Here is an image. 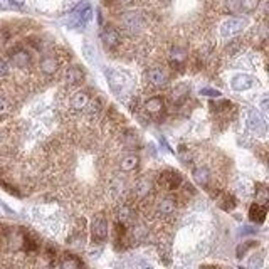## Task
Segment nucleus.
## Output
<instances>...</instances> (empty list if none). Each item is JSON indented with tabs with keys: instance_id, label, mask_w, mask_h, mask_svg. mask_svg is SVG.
Masks as SVG:
<instances>
[{
	"instance_id": "nucleus-1",
	"label": "nucleus",
	"mask_w": 269,
	"mask_h": 269,
	"mask_svg": "<svg viewBox=\"0 0 269 269\" xmlns=\"http://www.w3.org/2000/svg\"><path fill=\"white\" fill-rule=\"evenodd\" d=\"M182 184H184L182 175L175 170H165L158 175V185L164 190H166V192H174V190L180 188Z\"/></svg>"
},
{
	"instance_id": "nucleus-2",
	"label": "nucleus",
	"mask_w": 269,
	"mask_h": 269,
	"mask_svg": "<svg viewBox=\"0 0 269 269\" xmlns=\"http://www.w3.org/2000/svg\"><path fill=\"white\" fill-rule=\"evenodd\" d=\"M110 234V227H108V220L104 217H96L94 222L91 226V239L92 242L96 244H103L106 239H108Z\"/></svg>"
},
{
	"instance_id": "nucleus-3",
	"label": "nucleus",
	"mask_w": 269,
	"mask_h": 269,
	"mask_svg": "<svg viewBox=\"0 0 269 269\" xmlns=\"http://www.w3.org/2000/svg\"><path fill=\"white\" fill-rule=\"evenodd\" d=\"M8 58H10V62L14 64V66L20 68V69L29 68L30 62H32L30 52L24 48H14L10 52H8Z\"/></svg>"
},
{
	"instance_id": "nucleus-4",
	"label": "nucleus",
	"mask_w": 269,
	"mask_h": 269,
	"mask_svg": "<svg viewBox=\"0 0 269 269\" xmlns=\"http://www.w3.org/2000/svg\"><path fill=\"white\" fill-rule=\"evenodd\" d=\"M122 24L128 32H140L143 29V18L136 12H126L122 16Z\"/></svg>"
},
{
	"instance_id": "nucleus-5",
	"label": "nucleus",
	"mask_w": 269,
	"mask_h": 269,
	"mask_svg": "<svg viewBox=\"0 0 269 269\" xmlns=\"http://www.w3.org/2000/svg\"><path fill=\"white\" fill-rule=\"evenodd\" d=\"M146 80L153 88H165L168 84V74L162 68H152L146 72Z\"/></svg>"
},
{
	"instance_id": "nucleus-6",
	"label": "nucleus",
	"mask_w": 269,
	"mask_h": 269,
	"mask_svg": "<svg viewBox=\"0 0 269 269\" xmlns=\"http://www.w3.org/2000/svg\"><path fill=\"white\" fill-rule=\"evenodd\" d=\"M101 40H103L104 48L106 49H116L120 44H122V34L118 32V29L114 27H106L101 34Z\"/></svg>"
},
{
	"instance_id": "nucleus-7",
	"label": "nucleus",
	"mask_w": 269,
	"mask_h": 269,
	"mask_svg": "<svg viewBox=\"0 0 269 269\" xmlns=\"http://www.w3.org/2000/svg\"><path fill=\"white\" fill-rule=\"evenodd\" d=\"M153 187H155V182H153V178L148 177V175H145V177L138 178V182L134 184L133 194L136 196V198H145V197L150 196V192L153 190Z\"/></svg>"
},
{
	"instance_id": "nucleus-8",
	"label": "nucleus",
	"mask_w": 269,
	"mask_h": 269,
	"mask_svg": "<svg viewBox=\"0 0 269 269\" xmlns=\"http://www.w3.org/2000/svg\"><path fill=\"white\" fill-rule=\"evenodd\" d=\"M175 207H177V204H175L174 197H162L155 204V212L158 217H170L175 212Z\"/></svg>"
},
{
	"instance_id": "nucleus-9",
	"label": "nucleus",
	"mask_w": 269,
	"mask_h": 269,
	"mask_svg": "<svg viewBox=\"0 0 269 269\" xmlns=\"http://www.w3.org/2000/svg\"><path fill=\"white\" fill-rule=\"evenodd\" d=\"M143 110H145L148 114H153V116H156V114L164 113L165 100L162 98V96H152V98H148L145 103H143Z\"/></svg>"
},
{
	"instance_id": "nucleus-10",
	"label": "nucleus",
	"mask_w": 269,
	"mask_h": 269,
	"mask_svg": "<svg viewBox=\"0 0 269 269\" xmlns=\"http://www.w3.org/2000/svg\"><path fill=\"white\" fill-rule=\"evenodd\" d=\"M39 68H40V71H42L44 74L50 76V74H54L56 71H58L59 59L56 58V56H52V54H46V56H42V59H40Z\"/></svg>"
},
{
	"instance_id": "nucleus-11",
	"label": "nucleus",
	"mask_w": 269,
	"mask_h": 269,
	"mask_svg": "<svg viewBox=\"0 0 269 269\" xmlns=\"http://www.w3.org/2000/svg\"><path fill=\"white\" fill-rule=\"evenodd\" d=\"M187 50H185L184 48H180V46H175L174 49L170 50V64L174 68H184L185 62H187Z\"/></svg>"
},
{
	"instance_id": "nucleus-12",
	"label": "nucleus",
	"mask_w": 269,
	"mask_h": 269,
	"mask_svg": "<svg viewBox=\"0 0 269 269\" xmlns=\"http://www.w3.org/2000/svg\"><path fill=\"white\" fill-rule=\"evenodd\" d=\"M90 100H91V96H90V92H88V91H78V92H74V94H72L71 106L76 111H84L88 103H90Z\"/></svg>"
},
{
	"instance_id": "nucleus-13",
	"label": "nucleus",
	"mask_w": 269,
	"mask_h": 269,
	"mask_svg": "<svg viewBox=\"0 0 269 269\" xmlns=\"http://www.w3.org/2000/svg\"><path fill=\"white\" fill-rule=\"evenodd\" d=\"M192 175H194V180H196L200 187L208 188L210 180H212V175H210V172H208V168H206V166H198V168L192 172Z\"/></svg>"
},
{
	"instance_id": "nucleus-14",
	"label": "nucleus",
	"mask_w": 269,
	"mask_h": 269,
	"mask_svg": "<svg viewBox=\"0 0 269 269\" xmlns=\"http://www.w3.org/2000/svg\"><path fill=\"white\" fill-rule=\"evenodd\" d=\"M266 206H262V204H252L251 208H249V219L252 222H256V224H262L264 220H266Z\"/></svg>"
},
{
	"instance_id": "nucleus-15",
	"label": "nucleus",
	"mask_w": 269,
	"mask_h": 269,
	"mask_svg": "<svg viewBox=\"0 0 269 269\" xmlns=\"http://www.w3.org/2000/svg\"><path fill=\"white\" fill-rule=\"evenodd\" d=\"M244 29V20L242 18H229L227 22H224L222 26V34L224 36H232V34H238Z\"/></svg>"
},
{
	"instance_id": "nucleus-16",
	"label": "nucleus",
	"mask_w": 269,
	"mask_h": 269,
	"mask_svg": "<svg viewBox=\"0 0 269 269\" xmlns=\"http://www.w3.org/2000/svg\"><path fill=\"white\" fill-rule=\"evenodd\" d=\"M140 166V156L134 155V153H128L126 156H123L120 162V168L123 172H134Z\"/></svg>"
},
{
	"instance_id": "nucleus-17",
	"label": "nucleus",
	"mask_w": 269,
	"mask_h": 269,
	"mask_svg": "<svg viewBox=\"0 0 269 269\" xmlns=\"http://www.w3.org/2000/svg\"><path fill=\"white\" fill-rule=\"evenodd\" d=\"M188 92H190V90L187 84H177L174 88V91H172V101H174L177 106L184 104L188 98Z\"/></svg>"
},
{
	"instance_id": "nucleus-18",
	"label": "nucleus",
	"mask_w": 269,
	"mask_h": 269,
	"mask_svg": "<svg viewBox=\"0 0 269 269\" xmlns=\"http://www.w3.org/2000/svg\"><path fill=\"white\" fill-rule=\"evenodd\" d=\"M84 80V71L80 66H71L66 71V81L69 84H80Z\"/></svg>"
},
{
	"instance_id": "nucleus-19",
	"label": "nucleus",
	"mask_w": 269,
	"mask_h": 269,
	"mask_svg": "<svg viewBox=\"0 0 269 269\" xmlns=\"http://www.w3.org/2000/svg\"><path fill=\"white\" fill-rule=\"evenodd\" d=\"M22 249L26 252H37L39 251V242L29 232H22Z\"/></svg>"
},
{
	"instance_id": "nucleus-20",
	"label": "nucleus",
	"mask_w": 269,
	"mask_h": 269,
	"mask_svg": "<svg viewBox=\"0 0 269 269\" xmlns=\"http://www.w3.org/2000/svg\"><path fill=\"white\" fill-rule=\"evenodd\" d=\"M59 266L64 268V269H74V268H81L82 266V261H81V259H78L76 256H74V254L66 252L64 256H61Z\"/></svg>"
},
{
	"instance_id": "nucleus-21",
	"label": "nucleus",
	"mask_w": 269,
	"mask_h": 269,
	"mask_svg": "<svg viewBox=\"0 0 269 269\" xmlns=\"http://www.w3.org/2000/svg\"><path fill=\"white\" fill-rule=\"evenodd\" d=\"M232 86H234V90H238V91L249 90V88L252 86V78L246 76V74H242V76H236L232 81Z\"/></svg>"
},
{
	"instance_id": "nucleus-22",
	"label": "nucleus",
	"mask_w": 269,
	"mask_h": 269,
	"mask_svg": "<svg viewBox=\"0 0 269 269\" xmlns=\"http://www.w3.org/2000/svg\"><path fill=\"white\" fill-rule=\"evenodd\" d=\"M238 206V200H236L234 196H224L220 200V207L224 208V210H232V208Z\"/></svg>"
},
{
	"instance_id": "nucleus-23",
	"label": "nucleus",
	"mask_w": 269,
	"mask_h": 269,
	"mask_svg": "<svg viewBox=\"0 0 269 269\" xmlns=\"http://www.w3.org/2000/svg\"><path fill=\"white\" fill-rule=\"evenodd\" d=\"M268 188L264 187V185H259L256 188V202L258 204H262V206H266L268 204Z\"/></svg>"
},
{
	"instance_id": "nucleus-24",
	"label": "nucleus",
	"mask_w": 269,
	"mask_h": 269,
	"mask_svg": "<svg viewBox=\"0 0 269 269\" xmlns=\"http://www.w3.org/2000/svg\"><path fill=\"white\" fill-rule=\"evenodd\" d=\"M259 0H239V10L244 12H251L258 7Z\"/></svg>"
},
{
	"instance_id": "nucleus-25",
	"label": "nucleus",
	"mask_w": 269,
	"mask_h": 269,
	"mask_svg": "<svg viewBox=\"0 0 269 269\" xmlns=\"http://www.w3.org/2000/svg\"><path fill=\"white\" fill-rule=\"evenodd\" d=\"M8 71H10V68H8V62L6 59L0 58V80H4V78L8 76Z\"/></svg>"
},
{
	"instance_id": "nucleus-26",
	"label": "nucleus",
	"mask_w": 269,
	"mask_h": 269,
	"mask_svg": "<svg viewBox=\"0 0 269 269\" xmlns=\"http://www.w3.org/2000/svg\"><path fill=\"white\" fill-rule=\"evenodd\" d=\"M254 246V242L252 240H249V242H246V244H242V246H239L238 248V258H242L246 252H248V249H251Z\"/></svg>"
},
{
	"instance_id": "nucleus-27",
	"label": "nucleus",
	"mask_w": 269,
	"mask_h": 269,
	"mask_svg": "<svg viewBox=\"0 0 269 269\" xmlns=\"http://www.w3.org/2000/svg\"><path fill=\"white\" fill-rule=\"evenodd\" d=\"M56 254H58V249L54 248V246H48L46 248V258H49V259H54L56 258Z\"/></svg>"
},
{
	"instance_id": "nucleus-28",
	"label": "nucleus",
	"mask_w": 269,
	"mask_h": 269,
	"mask_svg": "<svg viewBox=\"0 0 269 269\" xmlns=\"http://www.w3.org/2000/svg\"><path fill=\"white\" fill-rule=\"evenodd\" d=\"M134 0H114V4L120 7H128V6H133Z\"/></svg>"
}]
</instances>
